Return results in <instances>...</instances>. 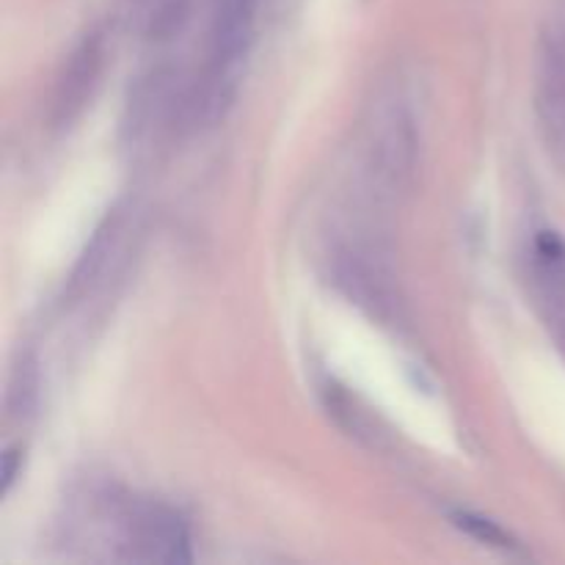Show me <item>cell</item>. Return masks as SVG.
Returning <instances> with one entry per match:
<instances>
[{
	"mask_svg": "<svg viewBox=\"0 0 565 565\" xmlns=\"http://www.w3.org/2000/svg\"><path fill=\"white\" fill-rule=\"evenodd\" d=\"M456 524L461 530H467L469 535H475L478 541H486V544L502 546V550H511V546H513L511 539H508V535L502 533V530L497 527L494 522H489V519H483V516H472V513H458Z\"/></svg>",
	"mask_w": 565,
	"mask_h": 565,
	"instance_id": "cell-3",
	"label": "cell"
},
{
	"mask_svg": "<svg viewBox=\"0 0 565 565\" xmlns=\"http://www.w3.org/2000/svg\"><path fill=\"white\" fill-rule=\"evenodd\" d=\"M99 66H103L99 39H86L75 50V55H72L70 66H66L64 77L58 83V97H55L58 121H70L83 108L86 97H92V88L99 77Z\"/></svg>",
	"mask_w": 565,
	"mask_h": 565,
	"instance_id": "cell-2",
	"label": "cell"
},
{
	"mask_svg": "<svg viewBox=\"0 0 565 565\" xmlns=\"http://www.w3.org/2000/svg\"><path fill=\"white\" fill-rule=\"evenodd\" d=\"M259 0H218L210 28L207 55V105L221 110L235 92L241 66L254 42Z\"/></svg>",
	"mask_w": 565,
	"mask_h": 565,
	"instance_id": "cell-1",
	"label": "cell"
}]
</instances>
